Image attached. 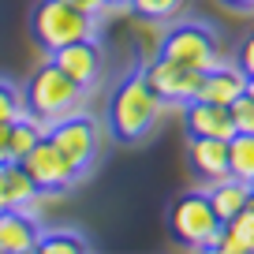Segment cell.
Returning a JSON list of instances; mask_svg holds the SVG:
<instances>
[{
    "mask_svg": "<svg viewBox=\"0 0 254 254\" xmlns=\"http://www.w3.org/2000/svg\"><path fill=\"white\" fill-rule=\"evenodd\" d=\"M19 165H23L26 176L38 183V190H64V187H71V183L82 176L71 161H67L53 142H49V135H41L38 142H34V150L26 153Z\"/></svg>",
    "mask_w": 254,
    "mask_h": 254,
    "instance_id": "ba28073f",
    "label": "cell"
},
{
    "mask_svg": "<svg viewBox=\"0 0 254 254\" xmlns=\"http://www.w3.org/2000/svg\"><path fill=\"white\" fill-rule=\"evenodd\" d=\"M213 251L224 254H254V194L247 198V206L239 209L232 221H224L221 236H217Z\"/></svg>",
    "mask_w": 254,
    "mask_h": 254,
    "instance_id": "5bb4252c",
    "label": "cell"
},
{
    "mask_svg": "<svg viewBox=\"0 0 254 254\" xmlns=\"http://www.w3.org/2000/svg\"><path fill=\"white\" fill-rule=\"evenodd\" d=\"M251 194H254V180H251Z\"/></svg>",
    "mask_w": 254,
    "mask_h": 254,
    "instance_id": "f1b7e54d",
    "label": "cell"
},
{
    "mask_svg": "<svg viewBox=\"0 0 254 254\" xmlns=\"http://www.w3.org/2000/svg\"><path fill=\"white\" fill-rule=\"evenodd\" d=\"M161 112H165V101L153 94V86L138 71L116 86V94L109 101V127L120 142H135L157 124Z\"/></svg>",
    "mask_w": 254,
    "mask_h": 254,
    "instance_id": "6da1fadb",
    "label": "cell"
},
{
    "mask_svg": "<svg viewBox=\"0 0 254 254\" xmlns=\"http://www.w3.org/2000/svg\"><path fill=\"white\" fill-rule=\"evenodd\" d=\"M142 79L153 86V94L165 105H187V101L198 97L202 71L183 67V64H176V60H165V56H153V60L142 64Z\"/></svg>",
    "mask_w": 254,
    "mask_h": 254,
    "instance_id": "52a82bcc",
    "label": "cell"
},
{
    "mask_svg": "<svg viewBox=\"0 0 254 254\" xmlns=\"http://www.w3.org/2000/svg\"><path fill=\"white\" fill-rule=\"evenodd\" d=\"M19 116H26L23 94H19L8 79H0V124H15Z\"/></svg>",
    "mask_w": 254,
    "mask_h": 254,
    "instance_id": "44dd1931",
    "label": "cell"
},
{
    "mask_svg": "<svg viewBox=\"0 0 254 254\" xmlns=\"http://www.w3.org/2000/svg\"><path fill=\"white\" fill-rule=\"evenodd\" d=\"M161 56L183 64V67H194V71H209L213 64H221L217 38L198 23H180L161 34Z\"/></svg>",
    "mask_w": 254,
    "mask_h": 254,
    "instance_id": "5b68a950",
    "label": "cell"
},
{
    "mask_svg": "<svg viewBox=\"0 0 254 254\" xmlns=\"http://www.w3.org/2000/svg\"><path fill=\"white\" fill-rule=\"evenodd\" d=\"M41 135H45V127L34 116H19L15 124H11V135H8V161H23Z\"/></svg>",
    "mask_w": 254,
    "mask_h": 254,
    "instance_id": "ac0fdd59",
    "label": "cell"
},
{
    "mask_svg": "<svg viewBox=\"0 0 254 254\" xmlns=\"http://www.w3.org/2000/svg\"><path fill=\"white\" fill-rule=\"evenodd\" d=\"M247 94L254 97V75H247Z\"/></svg>",
    "mask_w": 254,
    "mask_h": 254,
    "instance_id": "4316f807",
    "label": "cell"
},
{
    "mask_svg": "<svg viewBox=\"0 0 254 254\" xmlns=\"http://www.w3.org/2000/svg\"><path fill=\"white\" fill-rule=\"evenodd\" d=\"M30 34L45 53H56L71 41L97 38V15L71 8L67 0H41L30 15Z\"/></svg>",
    "mask_w": 254,
    "mask_h": 254,
    "instance_id": "7a4b0ae2",
    "label": "cell"
},
{
    "mask_svg": "<svg viewBox=\"0 0 254 254\" xmlns=\"http://www.w3.org/2000/svg\"><path fill=\"white\" fill-rule=\"evenodd\" d=\"M0 209H4V202H0Z\"/></svg>",
    "mask_w": 254,
    "mask_h": 254,
    "instance_id": "f546056e",
    "label": "cell"
},
{
    "mask_svg": "<svg viewBox=\"0 0 254 254\" xmlns=\"http://www.w3.org/2000/svg\"><path fill=\"white\" fill-rule=\"evenodd\" d=\"M190 168H194L206 183L221 180V176H232L228 172V138L190 135Z\"/></svg>",
    "mask_w": 254,
    "mask_h": 254,
    "instance_id": "4fadbf2b",
    "label": "cell"
},
{
    "mask_svg": "<svg viewBox=\"0 0 254 254\" xmlns=\"http://www.w3.org/2000/svg\"><path fill=\"white\" fill-rule=\"evenodd\" d=\"M86 251V239L75 232H49L38 239V254H79Z\"/></svg>",
    "mask_w": 254,
    "mask_h": 254,
    "instance_id": "ffe728a7",
    "label": "cell"
},
{
    "mask_svg": "<svg viewBox=\"0 0 254 254\" xmlns=\"http://www.w3.org/2000/svg\"><path fill=\"white\" fill-rule=\"evenodd\" d=\"M187 131L190 135H202V138H232L236 135V124H232V112L228 105H209V101H187Z\"/></svg>",
    "mask_w": 254,
    "mask_h": 254,
    "instance_id": "7c38bea8",
    "label": "cell"
},
{
    "mask_svg": "<svg viewBox=\"0 0 254 254\" xmlns=\"http://www.w3.org/2000/svg\"><path fill=\"white\" fill-rule=\"evenodd\" d=\"M41 228L26 209H0V254H34Z\"/></svg>",
    "mask_w": 254,
    "mask_h": 254,
    "instance_id": "8fae6325",
    "label": "cell"
},
{
    "mask_svg": "<svg viewBox=\"0 0 254 254\" xmlns=\"http://www.w3.org/2000/svg\"><path fill=\"white\" fill-rule=\"evenodd\" d=\"M239 67H243L247 75H254V34L243 41V49H239Z\"/></svg>",
    "mask_w": 254,
    "mask_h": 254,
    "instance_id": "603a6c76",
    "label": "cell"
},
{
    "mask_svg": "<svg viewBox=\"0 0 254 254\" xmlns=\"http://www.w3.org/2000/svg\"><path fill=\"white\" fill-rule=\"evenodd\" d=\"M172 236L180 239V243L194 247V251H213L217 236H221V217L213 213V206H209L206 190H187L183 198H176L172 206Z\"/></svg>",
    "mask_w": 254,
    "mask_h": 254,
    "instance_id": "277c9868",
    "label": "cell"
},
{
    "mask_svg": "<svg viewBox=\"0 0 254 254\" xmlns=\"http://www.w3.org/2000/svg\"><path fill=\"white\" fill-rule=\"evenodd\" d=\"M49 60L60 67L67 79H75L82 90L94 86L97 79H101V45H97V38H82V41H71V45L56 49V53H49Z\"/></svg>",
    "mask_w": 254,
    "mask_h": 254,
    "instance_id": "9c48e42d",
    "label": "cell"
},
{
    "mask_svg": "<svg viewBox=\"0 0 254 254\" xmlns=\"http://www.w3.org/2000/svg\"><path fill=\"white\" fill-rule=\"evenodd\" d=\"M206 198H209L213 213L221 217V224H224V221H232V217L247 206V198H251V183L236 180V176H221V180H213L206 187Z\"/></svg>",
    "mask_w": 254,
    "mask_h": 254,
    "instance_id": "2e32d148",
    "label": "cell"
},
{
    "mask_svg": "<svg viewBox=\"0 0 254 254\" xmlns=\"http://www.w3.org/2000/svg\"><path fill=\"white\" fill-rule=\"evenodd\" d=\"M82 101V86L75 79H67V75L56 67L53 60L41 64L38 71H34L30 86H26V105H30V116L38 120V124H56V120L71 116L75 109H79Z\"/></svg>",
    "mask_w": 254,
    "mask_h": 254,
    "instance_id": "3957f363",
    "label": "cell"
},
{
    "mask_svg": "<svg viewBox=\"0 0 254 254\" xmlns=\"http://www.w3.org/2000/svg\"><path fill=\"white\" fill-rule=\"evenodd\" d=\"M187 0H131L127 8L135 11L138 19H153V23H165V19L180 15V8Z\"/></svg>",
    "mask_w": 254,
    "mask_h": 254,
    "instance_id": "d6986e66",
    "label": "cell"
},
{
    "mask_svg": "<svg viewBox=\"0 0 254 254\" xmlns=\"http://www.w3.org/2000/svg\"><path fill=\"white\" fill-rule=\"evenodd\" d=\"M8 135H11V124H0V165L8 161Z\"/></svg>",
    "mask_w": 254,
    "mask_h": 254,
    "instance_id": "d4e9b609",
    "label": "cell"
},
{
    "mask_svg": "<svg viewBox=\"0 0 254 254\" xmlns=\"http://www.w3.org/2000/svg\"><path fill=\"white\" fill-rule=\"evenodd\" d=\"M45 135H49V142H53L64 157L79 168V172H86V168L94 165L97 146H101L97 124H94L90 116H82V112H71V116H64V120H56V124H49Z\"/></svg>",
    "mask_w": 254,
    "mask_h": 254,
    "instance_id": "8992f818",
    "label": "cell"
},
{
    "mask_svg": "<svg viewBox=\"0 0 254 254\" xmlns=\"http://www.w3.org/2000/svg\"><path fill=\"white\" fill-rule=\"evenodd\" d=\"M228 172L236 180H254V135L251 131H236L228 138Z\"/></svg>",
    "mask_w": 254,
    "mask_h": 254,
    "instance_id": "e0dca14e",
    "label": "cell"
},
{
    "mask_svg": "<svg viewBox=\"0 0 254 254\" xmlns=\"http://www.w3.org/2000/svg\"><path fill=\"white\" fill-rule=\"evenodd\" d=\"M109 4H131V0H109Z\"/></svg>",
    "mask_w": 254,
    "mask_h": 254,
    "instance_id": "83f0119b",
    "label": "cell"
},
{
    "mask_svg": "<svg viewBox=\"0 0 254 254\" xmlns=\"http://www.w3.org/2000/svg\"><path fill=\"white\" fill-rule=\"evenodd\" d=\"M228 8H254V0H224Z\"/></svg>",
    "mask_w": 254,
    "mask_h": 254,
    "instance_id": "484cf974",
    "label": "cell"
},
{
    "mask_svg": "<svg viewBox=\"0 0 254 254\" xmlns=\"http://www.w3.org/2000/svg\"><path fill=\"white\" fill-rule=\"evenodd\" d=\"M71 8H79V11H86V15H101L105 8H109V0H67Z\"/></svg>",
    "mask_w": 254,
    "mask_h": 254,
    "instance_id": "cb8c5ba5",
    "label": "cell"
},
{
    "mask_svg": "<svg viewBox=\"0 0 254 254\" xmlns=\"http://www.w3.org/2000/svg\"><path fill=\"white\" fill-rule=\"evenodd\" d=\"M228 112H232L236 131H251V135H254V97L251 94H239L236 101L228 105Z\"/></svg>",
    "mask_w": 254,
    "mask_h": 254,
    "instance_id": "7402d4cb",
    "label": "cell"
},
{
    "mask_svg": "<svg viewBox=\"0 0 254 254\" xmlns=\"http://www.w3.org/2000/svg\"><path fill=\"white\" fill-rule=\"evenodd\" d=\"M38 194H41L38 183L26 176V168L19 161H4L0 165V202H4V209H26Z\"/></svg>",
    "mask_w": 254,
    "mask_h": 254,
    "instance_id": "9a60e30c",
    "label": "cell"
},
{
    "mask_svg": "<svg viewBox=\"0 0 254 254\" xmlns=\"http://www.w3.org/2000/svg\"><path fill=\"white\" fill-rule=\"evenodd\" d=\"M239 94H247V71L239 67V64H213L209 71H202L198 101H209V105H232Z\"/></svg>",
    "mask_w": 254,
    "mask_h": 254,
    "instance_id": "30bf717a",
    "label": "cell"
}]
</instances>
